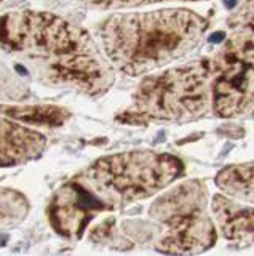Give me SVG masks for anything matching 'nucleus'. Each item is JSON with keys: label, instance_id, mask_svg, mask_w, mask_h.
I'll list each match as a JSON object with an SVG mask.
<instances>
[{"label": "nucleus", "instance_id": "obj_7", "mask_svg": "<svg viewBox=\"0 0 254 256\" xmlns=\"http://www.w3.org/2000/svg\"><path fill=\"white\" fill-rule=\"evenodd\" d=\"M45 148V134L6 116L0 108V166L32 162L43 154Z\"/></svg>", "mask_w": 254, "mask_h": 256}, {"label": "nucleus", "instance_id": "obj_9", "mask_svg": "<svg viewBox=\"0 0 254 256\" xmlns=\"http://www.w3.org/2000/svg\"><path fill=\"white\" fill-rule=\"evenodd\" d=\"M214 182L226 197L240 204L254 205V164L222 168Z\"/></svg>", "mask_w": 254, "mask_h": 256}, {"label": "nucleus", "instance_id": "obj_10", "mask_svg": "<svg viewBox=\"0 0 254 256\" xmlns=\"http://www.w3.org/2000/svg\"><path fill=\"white\" fill-rule=\"evenodd\" d=\"M6 116L29 126H61L69 118V110L62 108L43 106V108H18L0 106Z\"/></svg>", "mask_w": 254, "mask_h": 256}, {"label": "nucleus", "instance_id": "obj_11", "mask_svg": "<svg viewBox=\"0 0 254 256\" xmlns=\"http://www.w3.org/2000/svg\"><path fill=\"white\" fill-rule=\"evenodd\" d=\"M29 212V204L21 192L0 189V226H13Z\"/></svg>", "mask_w": 254, "mask_h": 256}, {"label": "nucleus", "instance_id": "obj_6", "mask_svg": "<svg viewBox=\"0 0 254 256\" xmlns=\"http://www.w3.org/2000/svg\"><path fill=\"white\" fill-rule=\"evenodd\" d=\"M149 216L162 226L155 250L163 254H200L216 244V221L210 216V194L200 180H187L157 197Z\"/></svg>", "mask_w": 254, "mask_h": 256}, {"label": "nucleus", "instance_id": "obj_5", "mask_svg": "<svg viewBox=\"0 0 254 256\" xmlns=\"http://www.w3.org/2000/svg\"><path fill=\"white\" fill-rule=\"evenodd\" d=\"M214 56V116L254 118V0H245L230 13L227 32Z\"/></svg>", "mask_w": 254, "mask_h": 256}, {"label": "nucleus", "instance_id": "obj_4", "mask_svg": "<svg viewBox=\"0 0 254 256\" xmlns=\"http://www.w3.org/2000/svg\"><path fill=\"white\" fill-rule=\"evenodd\" d=\"M216 76L214 53L149 76L139 84L131 104L117 116V120L125 125H150L216 117L213 108Z\"/></svg>", "mask_w": 254, "mask_h": 256}, {"label": "nucleus", "instance_id": "obj_12", "mask_svg": "<svg viewBox=\"0 0 254 256\" xmlns=\"http://www.w3.org/2000/svg\"><path fill=\"white\" fill-rule=\"evenodd\" d=\"M29 94L30 90L26 80L0 61V102H18Z\"/></svg>", "mask_w": 254, "mask_h": 256}, {"label": "nucleus", "instance_id": "obj_14", "mask_svg": "<svg viewBox=\"0 0 254 256\" xmlns=\"http://www.w3.org/2000/svg\"><path fill=\"white\" fill-rule=\"evenodd\" d=\"M2 2H3V0H0V4H2Z\"/></svg>", "mask_w": 254, "mask_h": 256}, {"label": "nucleus", "instance_id": "obj_1", "mask_svg": "<svg viewBox=\"0 0 254 256\" xmlns=\"http://www.w3.org/2000/svg\"><path fill=\"white\" fill-rule=\"evenodd\" d=\"M0 54L16 60L37 84L90 98L106 94L115 82V69L90 32L50 12L0 14Z\"/></svg>", "mask_w": 254, "mask_h": 256}, {"label": "nucleus", "instance_id": "obj_3", "mask_svg": "<svg viewBox=\"0 0 254 256\" xmlns=\"http://www.w3.org/2000/svg\"><path fill=\"white\" fill-rule=\"evenodd\" d=\"M210 21L189 8H158L110 14L98 26V40L112 68L141 77L197 50Z\"/></svg>", "mask_w": 254, "mask_h": 256}, {"label": "nucleus", "instance_id": "obj_13", "mask_svg": "<svg viewBox=\"0 0 254 256\" xmlns=\"http://www.w3.org/2000/svg\"><path fill=\"white\" fill-rule=\"evenodd\" d=\"M168 2H202V0H166V4Z\"/></svg>", "mask_w": 254, "mask_h": 256}, {"label": "nucleus", "instance_id": "obj_2", "mask_svg": "<svg viewBox=\"0 0 254 256\" xmlns=\"http://www.w3.org/2000/svg\"><path fill=\"white\" fill-rule=\"evenodd\" d=\"M184 173L178 157L157 150H128L101 157L56 190L48 206L54 232L82 236L96 214L149 198Z\"/></svg>", "mask_w": 254, "mask_h": 256}, {"label": "nucleus", "instance_id": "obj_8", "mask_svg": "<svg viewBox=\"0 0 254 256\" xmlns=\"http://www.w3.org/2000/svg\"><path fill=\"white\" fill-rule=\"evenodd\" d=\"M211 210L224 238L240 245H254V206L216 194L211 200Z\"/></svg>", "mask_w": 254, "mask_h": 256}]
</instances>
